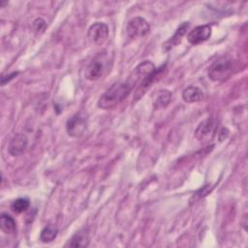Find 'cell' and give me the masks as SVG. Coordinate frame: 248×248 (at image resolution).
<instances>
[{
  "mask_svg": "<svg viewBox=\"0 0 248 248\" xmlns=\"http://www.w3.org/2000/svg\"><path fill=\"white\" fill-rule=\"evenodd\" d=\"M134 86L127 80L115 82L107 89L98 100V107L103 109H109L121 103L131 92Z\"/></svg>",
  "mask_w": 248,
  "mask_h": 248,
  "instance_id": "obj_1",
  "label": "cell"
},
{
  "mask_svg": "<svg viewBox=\"0 0 248 248\" xmlns=\"http://www.w3.org/2000/svg\"><path fill=\"white\" fill-rule=\"evenodd\" d=\"M232 72V61L228 56L216 59L208 68L207 77L210 80L218 82L227 79Z\"/></svg>",
  "mask_w": 248,
  "mask_h": 248,
  "instance_id": "obj_2",
  "label": "cell"
},
{
  "mask_svg": "<svg viewBox=\"0 0 248 248\" xmlns=\"http://www.w3.org/2000/svg\"><path fill=\"white\" fill-rule=\"evenodd\" d=\"M108 59L107 54L99 53L97 54L84 69V78L87 80L95 81L101 78L108 70Z\"/></svg>",
  "mask_w": 248,
  "mask_h": 248,
  "instance_id": "obj_3",
  "label": "cell"
},
{
  "mask_svg": "<svg viewBox=\"0 0 248 248\" xmlns=\"http://www.w3.org/2000/svg\"><path fill=\"white\" fill-rule=\"evenodd\" d=\"M86 128L87 116L81 111L75 113L67 120L66 123V131L68 135L73 138L81 137L85 133Z\"/></svg>",
  "mask_w": 248,
  "mask_h": 248,
  "instance_id": "obj_4",
  "label": "cell"
},
{
  "mask_svg": "<svg viewBox=\"0 0 248 248\" xmlns=\"http://www.w3.org/2000/svg\"><path fill=\"white\" fill-rule=\"evenodd\" d=\"M150 31L149 23L140 16H137L128 21L126 26V32L129 38H140L147 35Z\"/></svg>",
  "mask_w": 248,
  "mask_h": 248,
  "instance_id": "obj_5",
  "label": "cell"
},
{
  "mask_svg": "<svg viewBox=\"0 0 248 248\" xmlns=\"http://www.w3.org/2000/svg\"><path fill=\"white\" fill-rule=\"evenodd\" d=\"M217 122L213 118H207L202 121L195 131L196 139L201 142L210 141L216 134Z\"/></svg>",
  "mask_w": 248,
  "mask_h": 248,
  "instance_id": "obj_6",
  "label": "cell"
},
{
  "mask_svg": "<svg viewBox=\"0 0 248 248\" xmlns=\"http://www.w3.org/2000/svg\"><path fill=\"white\" fill-rule=\"evenodd\" d=\"M87 36L92 44L96 46H101L108 39V27L104 22H95L89 27Z\"/></svg>",
  "mask_w": 248,
  "mask_h": 248,
  "instance_id": "obj_7",
  "label": "cell"
},
{
  "mask_svg": "<svg viewBox=\"0 0 248 248\" xmlns=\"http://www.w3.org/2000/svg\"><path fill=\"white\" fill-rule=\"evenodd\" d=\"M156 70V67L151 61H142L140 64H139L130 79L128 81L134 86L136 84H140L147 76L152 74Z\"/></svg>",
  "mask_w": 248,
  "mask_h": 248,
  "instance_id": "obj_8",
  "label": "cell"
},
{
  "mask_svg": "<svg viewBox=\"0 0 248 248\" xmlns=\"http://www.w3.org/2000/svg\"><path fill=\"white\" fill-rule=\"evenodd\" d=\"M211 26L208 24L196 26L194 29L189 31L187 35V40L192 45H199L206 40H208L211 36Z\"/></svg>",
  "mask_w": 248,
  "mask_h": 248,
  "instance_id": "obj_9",
  "label": "cell"
},
{
  "mask_svg": "<svg viewBox=\"0 0 248 248\" xmlns=\"http://www.w3.org/2000/svg\"><path fill=\"white\" fill-rule=\"evenodd\" d=\"M27 143H28V140L25 135L16 134L10 140L8 151L12 156H18L25 151L27 147Z\"/></svg>",
  "mask_w": 248,
  "mask_h": 248,
  "instance_id": "obj_10",
  "label": "cell"
},
{
  "mask_svg": "<svg viewBox=\"0 0 248 248\" xmlns=\"http://www.w3.org/2000/svg\"><path fill=\"white\" fill-rule=\"evenodd\" d=\"M189 26H190V23L188 21L187 22H182L178 26V28L175 30L174 34L163 45V49L165 51H168V50H170L171 48H173L178 44H180L182 38L185 36L186 32L188 31Z\"/></svg>",
  "mask_w": 248,
  "mask_h": 248,
  "instance_id": "obj_11",
  "label": "cell"
},
{
  "mask_svg": "<svg viewBox=\"0 0 248 248\" xmlns=\"http://www.w3.org/2000/svg\"><path fill=\"white\" fill-rule=\"evenodd\" d=\"M165 71V66H161L160 68H156V70L150 74L149 76H147L140 84H139V89L136 92V98L141 97V95L145 92V90L157 79L159 78V77L162 75V73Z\"/></svg>",
  "mask_w": 248,
  "mask_h": 248,
  "instance_id": "obj_12",
  "label": "cell"
},
{
  "mask_svg": "<svg viewBox=\"0 0 248 248\" xmlns=\"http://www.w3.org/2000/svg\"><path fill=\"white\" fill-rule=\"evenodd\" d=\"M203 97V92L198 86H188L182 91V99L186 103H196L202 100Z\"/></svg>",
  "mask_w": 248,
  "mask_h": 248,
  "instance_id": "obj_13",
  "label": "cell"
},
{
  "mask_svg": "<svg viewBox=\"0 0 248 248\" xmlns=\"http://www.w3.org/2000/svg\"><path fill=\"white\" fill-rule=\"evenodd\" d=\"M88 243H89L88 233L85 232L84 231H79L72 236V238L70 239L67 245L71 247H86L88 246Z\"/></svg>",
  "mask_w": 248,
  "mask_h": 248,
  "instance_id": "obj_14",
  "label": "cell"
},
{
  "mask_svg": "<svg viewBox=\"0 0 248 248\" xmlns=\"http://www.w3.org/2000/svg\"><path fill=\"white\" fill-rule=\"evenodd\" d=\"M171 97H172V94L169 90L164 89V90L159 91L154 102H153L154 108H163L167 107L170 103Z\"/></svg>",
  "mask_w": 248,
  "mask_h": 248,
  "instance_id": "obj_15",
  "label": "cell"
},
{
  "mask_svg": "<svg viewBox=\"0 0 248 248\" xmlns=\"http://www.w3.org/2000/svg\"><path fill=\"white\" fill-rule=\"evenodd\" d=\"M0 226H1V230L5 233H14L16 229V224L15 219L7 213L1 214Z\"/></svg>",
  "mask_w": 248,
  "mask_h": 248,
  "instance_id": "obj_16",
  "label": "cell"
},
{
  "mask_svg": "<svg viewBox=\"0 0 248 248\" xmlns=\"http://www.w3.org/2000/svg\"><path fill=\"white\" fill-rule=\"evenodd\" d=\"M58 233V229L54 225H46L40 233V239L43 242H50L55 239Z\"/></svg>",
  "mask_w": 248,
  "mask_h": 248,
  "instance_id": "obj_17",
  "label": "cell"
},
{
  "mask_svg": "<svg viewBox=\"0 0 248 248\" xmlns=\"http://www.w3.org/2000/svg\"><path fill=\"white\" fill-rule=\"evenodd\" d=\"M29 204H30V202H29L28 199L19 198V199H16V201L13 202V203L11 205V208L16 213H22V212H24L28 209Z\"/></svg>",
  "mask_w": 248,
  "mask_h": 248,
  "instance_id": "obj_18",
  "label": "cell"
},
{
  "mask_svg": "<svg viewBox=\"0 0 248 248\" xmlns=\"http://www.w3.org/2000/svg\"><path fill=\"white\" fill-rule=\"evenodd\" d=\"M46 26V21H45L43 18H41V17L36 18V19L34 20V22H33V27H34L35 31H37V32H39V31H40V32H43V31L45 30Z\"/></svg>",
  "mask_w": 248,
  "mask_h": 248,
  "instance_id": "obj_19",
  "label": "cell"
},
{
  "mask_svg": "<svg viewBox=\"0 0 248 248\" xmlns=\"http://www.w3.org/2000/svg\"><path fill=\"white\" fill-rule=\"evenodd\" d=\"M17 74H18L17 72H14V73L10 74L9 76H8V75H7V76H2V78H1V84L4 85V84L7 83L8 81H10L12 78H14Z\"/></svg>",
  "mask_w": 248,
  "mask_h": 248,
  "instance_id": "obj_20",
  "label": "cell"
}]
</instances>
